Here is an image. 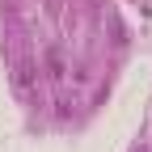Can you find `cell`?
Listing matches in <instances>:
<instances>
[{
	"label": "cell",
	"instance_id": "cell-1",
	"mask_svg": "<svg viewBox=\"0 0 152 152\" xmlns=\"http://www.w3.org/2000/svg\"><path fill=\"white\" fill-rule=\"evenodd\" d=\"M30 80H34V68H30V64H21V68H17V89H26Z\"/></svg>",
	"mask_w": 152,
	"mask_h": 152
},
{
	"label": "cell",
	"instance_id": "cell-2",
	"mask_svg": "<svg viewBox=\"0 0 152 152\" xmlns=\"http://www.w3.org/2000/svg\"><path fill=\"white\" fill-rule=\"evenodd\" d=\"M51 76H64V59H59V51H51Z\"/></svg>",
	"mask_w": 152,
	"mask_h": 152
}]
</instances>
